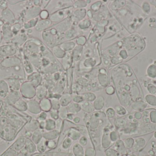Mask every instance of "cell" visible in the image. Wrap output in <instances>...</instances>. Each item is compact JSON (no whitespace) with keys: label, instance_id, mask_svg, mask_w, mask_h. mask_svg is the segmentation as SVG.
I'll return each instance as SVG.
<instances>
[{"label":"cell","instance_id":"277c9868","mask_svg":"<svg viewBox=\"0 0 156 156\" xmlns=\"http://www.w3.org/2000/svg\"><path fill=\"white\" fill-rule=\"evenodd\" d=\"M19 51L18 46L12 44L2 45L0 46V60L7 57L15 56Z\"/></svg>","mask_w":156,"mask_h":156},{"label":"cell","instance_id":"ac0fdd59","mask_svg":"<svg viewBox=\"0 0 156 156\" xmlns=\"http://www.w3.org/2000/svg\"><path fill=\"white\" fill-rule=\"evenodd\" d=\"M13 107L17 110L20 112H25L28 110L27 102L20 99L13 105Z\"/></svg>","mask_w":156,"mask_h":156},{"label":"cell","instance_id":"ab89813d","mask_svg":"<svg viewBox=\"0 0 156 156\" xmlns=\"http://www.w3.org/2000/svg\"><path fill=\"white\" fill-rule=\"evenodd\" d=\"M133 143H134V140H133V139L131 138L127 139L125 140V146H126L127 148H130L132 147Z\"/></svg>","mask_w":156,"mask_h":156},{"label":"cell","instance_id":"7c38bea8","mask_svg":"<svg viewBox=\"0 0 156 156\" xmlns=\"http://www.w3.org/2000/svg\"><path fill=\"white\" fill-rule=\"evenodd\" d=\"M27 81L31 82L35 87L40 85L41 82L42 77L41 75L38 73H33L29 75L27 77Z\"/></svg>","mask_w":156,"mask_h":156},{"label":"cell","instance_id":"e575fe53","mask_svg":"<svg viewBox=\"0 0 156 156\" xmlns=\"http://www.w3.org/2000/svg\"><path fill=\"white\" fill-rule=\"evenodd\" d=\"M147 102L151 105H156V98L151 95L147 96L146 98Z\"/></svg>","mask_w":156,"mask_h":156},{"label":"cell","instance_id":"d4e9b609","mask_svg":"<svg viewBox=\"0 0 156 156\" xmlns=\"http://www.w3.org/2000/svg\"><path fill=\"white\" fill-rule=\"evenodd\" d=\"M84 150L83 148L79 144H76L73 146V151L76 156H83Z\"/></svg>","mask_w":156,"mask_h":156},{"label":"cell","instance_id":"6f0895ef","mask_svg":"<svg viewBox=\"0 0 156 156\" xmlns=\"http://www.w3.org/2000/svg\"><path fill=\"white\" fill-rule=\"evenodd\" d=\"M3 40V37H2V33L0 31V44L1 43Z\"/></svg>","mask_w":156,"mask_h":156},{"label":"cell","instance_id":"f907efd6","mask_svg":"<svg viewBox=\"0 0 156 156\" xmlns=\"http://www.w3.org/2000/svg\"><path fill=\"white\" fill-rule=\"evenodd\" d=\"M110 139L112 140L115 141L117 138V133L116 132L113 131L111 132L110 134Z\"/></svg>","mask_w":156,"mask_h":156},{"label":"cell","instance_id":"b9f144b4","mask_svg":"<svg viewBox=\"0 0 156 156\" xmlns=\"http://www.w3.org/2000/svg\"><path fill=\"white\" fill-rule=\"evenodd\" d=\"M50 115L51 116L52 118L54 119H58V118H59V112L57 111V110L52 109L50 110Z\"/></svg>","mask_w":156,"mask_h":156},{"label":"cell","instance_id":"83f0119b","mask_svg":"<svg viewBox=\"0 0 156 156\" xmlns=\"http://www.w3.org/2000/svg\"><path fill=\"white\" fill-rule=\"evenodd\" d=\"M45 122V129L48 130H50L55 128V122L52 119H47Z\"/></svg>","mask_w":156,"mask_h":156},{"label":"cell","instance_id":"ee69618b","mask_svg":"<svg viewBox=\"0 0 156 156\" xmlns=\"http://www.w3.org/2000/svg\"><path fill=\"white\" fill-rule=\"evenodd\" d=\"M62 124V120L60 119H57V121L55 122V128L57 129V130L59 131L60 129H61Z\"/></svg>","mask_w":156,"mask_h":156},{"label":"cell","instance_id":"4316f807","mask_svg":"<svg viewBox=\"0 0 156 156\" xmlns=\"http://www.w3.org/2000/svg\"><path fill=\"white\" fill-rule=\"evenodd\" d=\"M51 104L52 109L54 110H59L60 108L61 107L60 104L59 100L58 98H52L50 101Z\"/></svg>","mask_w":156,"mask_h":156},{"label":"cell","instance_id":"e0dca14e","mask_svg":"<svg viewBox=\"0 0 156 156\" xmlns=\"http://www.w3.org/2000/svg\"><path fill=\"white\" fill-rule=\"evenodd\" d=\"M50 24V21L49 20H41L37 22L35 26V29L38 31H41L47 28Z\"/></svg>","mask_w":156,"mask_h":156},{"label":"cell","instance_id":"bcb514c9","mask_svg":"<svg viewBox=\"0 0 156 156\" xmlns=\"http://www.w3.org/2000/svg\"><path fill=\"white\" fill-rule=\"evenodd\" d=\"M24 1H19V0H8L7 2H8V3L10 4L11 5H15V4H17V3H19L20 2H23Z\"/></svg>","mask_w":156,"mask_h":156},{"label":"cell","instance_id":"91938a15","mask_svg":"<svg viewBox=\"0 0 156 156\" xmlns=\"http://www.w3.org/2000/svg\"><path fill=\"white\" fill-rule=\"evenodd\" d=\"M155 137L156 138V133H155Z\"/></svg>","mask_w":156,"mask_h":156},{"label":"cell","instance_id":"681fc988","mask_svg":"<svg viewBox=\"0 0 156 156\" xmlns=\"http://www.w3.org/2000/svg\"><path fill=\"white\" fill-rule=\"evenodd\" d=\"M106 92L108 94H112L114 92V88L112 86L109 87L106 90Z\"/></svg>","mask_w":156,"mask_h":156},{"label":"cell","instance_id":"ba28073f","mask_svg":"<svg viewBox=\"0 0 156 156\" xmlns=\"http://www.w3.org/2000/svg\"><path fill=\"white\" fill-rule=\"evenodd\" d=\"M27 40V36L24 32L19 33L18 34L14 35L12 40L10 42L12 44H14L19 47L25 43Z\"/></svg>","mask_w":156,"mask_h":156},{"label":"cell","instance_id":"44dd1931","mask_svg":"<svg viewBox=\"0 0 156 156\" xmlns=\"http://www.w3.org/2000/svg\"><path fill=\"white\" fill-rule=\"evenodd\" d=\"M72 97L69 94H64L60 97L59 102L61 105L63 107H66L71 103Z\"/></svg>","mask_w":156,"mask_h":156},{"label":"cell","instance_id":"4dcf8cb0","mask_svg":"<svg viewBox=\"0 0 156 156\" xmlns=\"http://www.w3.org/2000/svg\"><path fill=\"white\" fill-rule=\"evenodd\" d=\"M21 29V25L20 23H17L11 25V30L14 35L18 34Z\"/></svg>","mask_w":156,"mask_h":156},{"label":"cell","instance_id":"4fadbf2b","mask_svg":"<svg viewBox=\"0 0 156 156\" xmlns=\"http://www.w3.org/2000/svg\"><path fill=\"white\" fill-rule=\"evenodd\" d=\"M10 88L5 80H0V97L5 99L10 92Z\"/></svg>","mask_w":156,"mask_h":156},{"label":"cell","instance_id":"f5cc1de1","mask_svg":"<svg viewBox=\"0 0 156 156\" xmlns=\"http://www.w3.org/2000/svg\"><path fill=\"white\" fill-rule=\"evenodd\" d=\"M54 145H55V143H54V141H49V144H48L49 147H52L53 146H54Z\"/></svg>","mask_w":156,"mask_h":156},{"label":"cell","instance_id":"30bf717a","mask_svg":"<svg viewBox=\"0 0 156 156\" xmlns=\"http://www.w3.org/2000/svg\"><path fill=\"white\" fill-rule=\"evenodd\" d=\"M7 82L10 91H19L21 86V81L16 78H8L5 79Z\"/></svg>","mask_w":156,"mask_h":156},{"label":"cell","instance_id":"f35d334b","mask_svg":"<svg viewBox=\"0 0 156 156\" xmlns=\"http://www.w3.org/2000/svg\"><path fill=\"white\" fill-rule=\"evenodd\" d=\"M107 115L110 118L114 117L115 115V111L112 108H108L106 111Z\"/></svg>","mask_w":156,"mask_h":156},{"label":"cell","instance_id":"9c48e42d","mask_svg":"<svg viewBox=\"0 0 156 156\" xmlns=\"http://www.w3.org/2000/svg\"><path fill=\"white\" fill-rule=\"evenodd\" d=\"M28 110L33 114H39L41 112L39 103L35 100H30L27 102Z\"/></svg>","mask_w":156,"mask_h":156},{"label":"cell","instance_id":"680465c9","mask_svg":"<svg viewBox=\"0 0 156 156\" xmlns=\"http://www.w3.org/2000/svg\"><path fill=\"white\" fill-rule=\"evenodd\" d=\"M3 100L0 99V109H1V108L2 105V103H3Z\"/></svg>","mask_w":156,"mask_h":156},{"label":"cell","instance_id":"5b68a950","mask_svg":"<svg viewBox=\"0 0 156 156\" xmlns=\"http://www.w3.org/2000/svg\"><path fill=\"white\" fill-rule=\"evenodd\" d=\"M1 19L4 23H7L11 25L14 24L16 20L15 15L12 11L9 8L2 10L1 15Z\"/></svg>","mask_w":156,"mask_h":156},{"label":"cell","instance_id":"1f68e13d","mask_svg":"<svg viewBox=\"0 0 156 156\" xmlns=\"http://www.w3.org/2000/svg\"><path fill=\"white\" fill-rule=\"evenodd\" d=\"M37 22H38L37 19H32V20H29V21L27 22L24 24V28L25 29H29V28L34 27V26H35V25H36Z\"/></svg>","mask_w":156,"mask_h":156},{"label":"cell","instance_id":"94428289","mask_svg":"<svg viewBox=\"0 0 156 156\" xmlns=\"http://www.w3.org/2000/svg\"><path fill=\"white\" fill-rule=\"evenodd\" d=\"M135 156V155H132V156Z\"/></svg>","mask_w":156,"mask_h":156},{"label":"cell","instance_id":"6da1fadb","mask_svg":"<svg viewBox=\"0 0 156 156\" xmlns=\"http://www.w3.org/2000/svg\"><path fill=\"white\" fill-rule=\"evenodd\" d=\"M31 119L28 114L3 101L0 109V138L5 141H13Z\"/></svg>","mask_w":156,"mask_h":156},{"label":"cell","instance_id":"484cf974","mask_svg":"<svg viewBox=\"0 0 156 156\" xmlns=\"http://www.w3.org/2000/svg\"><path fill=\"white\" fill-rule=\"evenodd\" d=\"M83 97L84 101L92 102L96 99V95L92 93H86L81 95Z\"/></svg>","mask_w":156,"mask_h":156},{"label":"cell","instance_id":"52a82bcc","mask_svg":"<svg viewBox=\"0 0 156 156\" xmlns=\"http://www.w3.org/2000/svg\"><path fill=\"white\" fill-rule=\"evenodd\" d=\"M22 97V96L19 91H10L8 95L4 99V101L13 105L17 101L21 99Z\"/></svg>","mask_w":156,"mask_h":156},{"label":"cell","instance_id":"8fae6325","mask_svg":"<svg viewBox=\"0 0 156 156\" xmlns=\"http://www.w3.org/2000/svg\"><path fill=\"white\" fill-rule=\"evenodd\" d=\"M41 9L37 6L31 7L26 11L25 14V18L27 20H31L34 19L40 14Z\"/></svg>","mask_w":156,"mask_h":156},{"label":"cell","instance_id":"d590c367","mask_svg":"<svg viewBox=\"0 0 156 156\" xmlns=\"http://www.w3.org/2000/svg\"><path fill=\"white\" fill-rule=\"evenodd\" d=\"M71 132L69 133V136L70 137H71L72 138L74 139V136H75V140L79 138L80 136V134L79 131H77L76 129H72L70 130Z\"/></svg>","mask_w":156,"mask_h":156},{"label":"cell","instance_id":"f546056e","mask_svg":"<svg viewBox=\"0 0 156 156\" xmlns=\"http://www.w3.org/2000/svg\"><path fill=\"white\" fill-rule=\"evenodd\" d=\"M46 140L44 137L42 138L40 141L37 144V149L40 152L44 151L46 149Z\"/></svg>","mask_w":156,"mask_h":156},{"label":"cell","instance_id":"d6986e66","mask_svg":"<svg viewBox=\"0 0 156 156\" xmlns=\"http://www.w3.org/2000/svg\"><path fill=\"white\" fill-rule=\"evenodd\" d=\"M81 109L88 113H92L95 110L94 105L90 102L83 101L80 104Z\"/></svg>","mask_w":156,"mask_h":156},{"label":"cell","instance_id":"d6a6232c","mask_svg":"<svg viewBox=\"0 0 156 156\" xmlns=\"http://www.w3.org/2000/svg\"><path fill=\"white\" fill-rule=\"evenodd\" d=\"M58 134H59V131L57 130H53V131H51V132L44 133L43 136V137H45L49 136V137L48 138V139H53L57 137V136H58Z\"/></svg>","mask_w":156,"mask_h":156},{"label":"cell","instance_id":"6125c7cd","mask_svg":"<svg viewBox=\"0 0 156 156\" xmlns=\"http://www.w3.org/2000/svg\"><path fill=\"white\" fill-rule=\"evenodd\" d=\"M123 156H126V155H123Z\"/></svg>","mask_w":156,"mask_h":156},{"label":"cell","instance_id":"c3c4849f","mask_svg":"<svg viewBox=\"0 0 156 156\" xmlns=\"http://www.w3.org/2000/svg\"><path fill=\"white\" fill-rule=\"evenodd\" d=\"M151 121L153 122H156V111H152L151 113Z\"/></svg>","mask_w":156,"mask_h":156},{"label":"cell","instance_id":"f6af8a7d","mask_svg":"<svg viewBox=\"0 0 156 156\" xmlns=\"http://www.w3.org/2000/svg\"><path fill=\"white\" fill-rule=\"evenodd\" d=\"M41 18L43 20H45L48 18V12L47 11H42L40 12Z\"/></svg>","mask_w":156,"mask_h":156},{"label":"cell","instance_id":"5bb4252c","mask_svg":"<svg viewBox=\"0 0 156 156\" xmlns=\"http://www.w3.org/2000/svg\"><path fill=\"white\" fill-rule=\"evenodd\" d=\"M21 59L22 61V66H23V69H24L25 73L29 75L31 74L33 72V68L32 64L26 58L24 53H23V55H22Z\"/></svg>","mask_w":156,"mask_h":156},{"label":"cell","instance_id":"8992f818","mask_svg":"<svg viewBox=\"0 0 156 156\" xmlns=\"http://www.w3.org/2000/svg\"><path fill=\"white\" fill-rule=\"evenodd\" d=\"M3 40L5 42H10L14 37V34L11 30V25L4 23L2 27Z\"/></svg>","mask_w":156,"mask_h":156},{"label":"cell","instance_id":"cb8c5ba5","mask_svg":"<svg viewBox=\"0 0 156 156\" xmlns=\"http://www.w3.org/2000/svg\"><path fill=\"white\" fill-rule=\"evenodd\" d=\"M94 108L97 110H100L104 105V98L102 96H99L94 100Z\"/></svg>","mask_w":156,"mask_h":156},{"label":"cell","instance_id":"3957f363","mask_svg":"<svg viewBox=\"0 0 156 156\" xmlns=\"http://www.w3.org/2000/svg\"><path fill=\"white\" fill-rule=\"evenodd\" d=\"M19 91L22 97L28 99H31L36 95V87L29 81L22 83Z\"/></svg>","mask_w":156,"mask_h":156},{"label":"cell","instance_id":"9f6ffc18","mask_svg":"<svg viewBox=\"0 0 156 156\" xmlns=\"http://www.w3.org/2000/svg\"><path fill=\"white\" fill-rule=\"evenodd\" d=\"M73 114H68V116H67V118L69 119H72L73 118Z\"/></svg>","mask_w":156,"mask_h":156},{"label":"cell","instance_id":"db71d44e","mask_svg":"<svg viewBox=\"0 0 156 156\" xmlns=\"http://www.w3.org/2000/svg\"><path fill=\"white\" fill-rule=\"evenodd\" d=\"M80 120V118L78 117H75V118L73 119V121H74V122H75V123H78V122H79Z\"/></svg>","mask_w":156,"mask_h":156},{"label":"cell","instance_id":"7bdbcfd3","mask_svg":"<svg viewBox=\"0 0 156 156\" xmlns=\"http://www.w3.org/2000/svg\"><path fill=\"white\" fill-rule=\"evenodd\" d=\"M46 117H47V114L44 111L41 112L40 114L39 115V117H38L39 122L42 121H45Z\"/></svg>","mask_w":156,"mask_h":156},{"label":"cell","instance_id":"9a60e30c","mask_svg":"<svg viewBox=\"0 0 156 156\" xmlns=\"http://www.w3.org/2000/svg\"><path fill=\"white\" fill-rule=\"evenodd\" d=\"M47 94V90L46 87L43 85L38 86L36 87V95L37 99L41 100L45 98Z\"/></svg>","mask_w":156,"mask_h":156},{"label":"cell","instance_id":"836d02e7","mask_svg":"<svg viewBox=\"0 0 156 156\" xmlns=\"http://www.w3.org/2000/svg\"><path fill=\"white\" fill-rule=\"evenodd\" d=\"M148 74L149 76L152 77L156 76V67L154 66L151 65L149 67L148 69Z\"/></svg>","mask_w":156,"mask_h":156},{"label":"cell","instance_id":"f1b7e54d","mask_svg":"<svg viewBox=\"0 0 156 156\" xmlns=\"http://www.w3.org/2000/svg\"><path fill=\"white\" fill-rule=\"evenodd\" d=\"M68 111L67 108L66 107H61L59 109V115L60 117L63 119H64L67 118V116L68 115Z\"/></svg>","mask_w":156,"mask_h":156},{"label":"cell","instance_id":"11a10c76","mask_svg":"<svg viewBox=\"0 0 156 156\" xmlns=\"http://www.w3.org/2000/svg\"><path fill=\"white\" fill-rule=\"evenodd\" d=\"M135 117H136V118H137V119H140L141 117V114L139 113H137L135 114Z\"/></svg>","mask_w":156,"mask_h":156},{"label":"cell","instance_id":"74e56055","mask_svg":"<svg viewBox=\"0 0 156 156\" xmlns=\"http://www.w3.org/2000/svg\"><path fill=\"white\" fill-rule=\"evenodd\" d=\"M116 111L118 115H122L126 113V111L124 108L120 106H117L116 107Z\"/></svg>","mask_w":156,"mask_h":156},{"label":"cell","instance_id":"2e32d148","mask_svg":"<svg viewBox=\"0 0 156 156\" xmlns=\"http://www.w3.org/2000/svg\"><path fill=\"white\" fill-rule=\"evenodd\" d=\"M39 127V122L36 119H32L25 126L26 131L33 132Z\"/></svg>","mask_w":156,"mask_h":156},{"label":"cell","instance_id":"60d3db41","mask_svg":"<svg viewBox=\"0 0 156 156\" xmlns=\"http://www.w3.org/2000/svg\"><path fill=\"white\" fill-rule=\"evenodd\" d=\"M8 2L7 1L1 0L0 1V9L4 10L8 8Z\"/></svg>","mask_w":156,"mask_h":156},{"label":"cell","instance_id":"7402d4cb","mask_svg":"<svg viewBox=\"0 0 156 156\" xmlns=\"http://www.w3.org/2000/svg\"><path fill=\"white\" fill-rule=\"evenodd\" d=\"M41 110L44 111H49L51 108V104L50 101L47 98L42 99L39 103Z\"/></svg>","mask_w":156,"mask_h":156},{"label":"cell","instance_id":"ffe728a7","mask_svg":"<svg viewBox=\"0 0 156 156\" xmlns=\"http://www.w3.org/2000/svg\"><path fill=\"white\" fill-rule=\"evenodd\" d=\"M67 109L72 114H76L79 112L81 109L80 105L75 103H71L68 105Z\"/></svg>","mask_w":156,"mask_h":156},{"label":"cell","instance_id":"603a6c76","mask_svg":"<svg viewBox=\"0 0 156 156\" xmlns=\"http://www.w3.org/2000/svg\"><path fill=\"white\" fill-rule=\"evenodd\" d=\"M32 141L35 144H38L42 138V133L40 129H38L32 133Z\"/></svg>","mask_w":156,"mask_h":156},{"label":"cell","instance_id":"7a4b0ae2","mask_svg":"<svg viewBox=\"0 0 156 156\" xmlns=\"http://www.w3.org/2000/svg\"><path fill=\"white\" fill-rule=\"evenodd\" d=\"M35 151L36 146L32 140L21 136L0 156H30Z\"/></svg>","mask_w":156,"mask_h":156},{"label":"cell","instance_id":"be15d7a7","mask_svg":"<svg viewBox=\"0 0 156 156\" xmlns=\"http://www.w3.org/2000/svg\"></svg>","mask_w":156,"mask_h":156},{"label":"cell","instance_id":"816d5d0a","mask_svg":"<svg viewBox=\"0 0 156 156\" xmlns=\"http://www.w3.org/2000/svg\"><path fill=\"white\" fill-rule=\"evenodd\" d=\"M45 124L46 122L45 121H40L39 122V128L41 129H43L45 128Z\"/></svg>","mask_w":156,"mask_h":156},{"label":"cell","instance_id":"8d00e7d4","mask_svg":"<svg viewBox=\"0 0 156 156\" xmlns=\"http://www.w3.org/2000/svg\"><path fill=\"white\" fill-rule=\"evenodd\" d=\"M72 99L74 103L79 104L81 103L84 101L83 97L82 95H74L72 97Z\"/></svg>","mask_w":156,"mask_h":156},{"label":"cell","instance_id":"7dc6e473","mask_svg":"<svg viewBox=\"0 0 156 156\" xmlns=\"http://www.w3.org/2000/svg\"><path fill=\"white\" fill-rule=\"evenodd\" d=\"M87 141V139L85 136H83L81 137L80 140V142L81 143V145H83V146L86 145Z\"/></svg>","mask_w":156,"mask_h":156}]
</instances>
